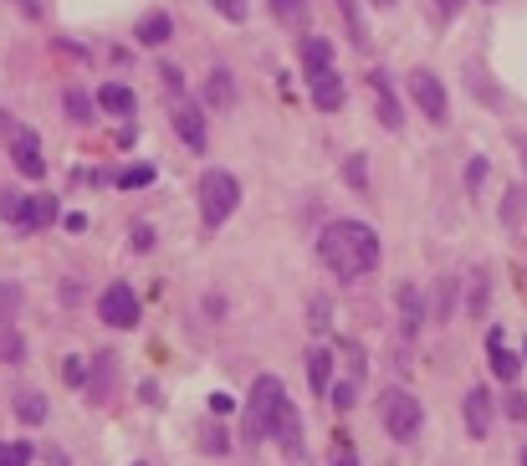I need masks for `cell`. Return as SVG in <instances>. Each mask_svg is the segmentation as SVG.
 Returning <instances> with one entry per match:
<instances>
[{"label": "cell", "mask_w": 527, "mask_h": 466, "mask_svg": "<svg viewBox=\"0 0 527 466\" xmlns=\"http://www.w3.org/2000/svg\"><path fill=\"white\" fill-rule=\"evenodd\" d=\"M62 374H67V385H87V369H82L77 359H67V369H62Z\"/></svg>", "instance_id": "f35d334b"}, {"label": "cell", "mask_w": 527, "mask_h": 466, "mask_svg": "<svg viewBox=\"0 0 527 466\" xmlns=\"http://www.w3.org/2000/svg\"><path fill=\"white\" fill-rule=\"evenodd\" d=\"M487 354H492L487 364H492V374L502 379V385H517V374H522V359H517V354L507 349L502 328H492V333H487Z\"/></svg>", "instance_id": "4fadbf2b"}, {"label": "cell", "mask_w": 527, "mask_h": 466, "mask_svg": "<svg viewBox=\"0 0 527 466\" xmlns=\"http://www.w3.org/2000/svg\"><path fill=\"white\" fill-rule=\"evenodd\" d=\"M481 180H487V159H471V169H466V185H471V190H481Z\"/></svg>", "instance_id": "8d00e7d4"}, {"label": "cell", "mask_w": 527, "mask_h": 466, "mask_svg": "<svg viewBox=\"0 0 527 466\" xmlns=\"http://www.w3.org/2000/svg\"><path fill=\"white\" fill-rule=\"evenodd\" d=\"M21 6H31V0H21Z\"/></svg>", "instance_id": "f6af8a7d"}, {"label": "cell", "mask_w": 527, "mask_h": 466, "mask_svg": "<svg viewBox=\"0 0 527 466\" xmlns=\"http://www.w3.org/2000/svg\"><path fill=\"white\" fill-rule=\"evenodd\" d=\"M435 11H441V16H456V11H461V0H435Z\"/></svg>", "instance_id": "60d3db41"}, {"label": "cell", "mask_w": 527, "mask_h": 466, "mask_svg": "<svg viewBox=\"0 0 527 466\" xmlns=\"http://www.w3.org/2000/svg\"><path fill=\"white\" fill-rule=\"evenodd\" d=\"M210 410H215V415H226V410H236V400H231L226 390H215V395H210Z\"/></svg>", "instance_id": "74e56055"}, {"label": "cell", "mask_w": 527, "mask_h": 466, "mask_svg": "<svg viewBox=\"0 0 527 466\" xmlns=\"http://www.w3.org/2000/svg\"><path fill=\"white\" fill-rule=\"evenodd\" d=\"M328 323H333V318H328V298H313V328L328 333Z\"/></svg>", "instance_id": "e575fe53"}, {"label": "cell", "mask_w": 527, "mask_h": 466, "mask_svg": "<svg viewBox=\"0 0 527 466\" xmlns=\"http://www.w3.org/2000/svg\"><path fill=\"white\" fill-rule=\"evenodd\" d=\"M169 118H174V134L185 139V149L205 154V144H210V134H205V108H200V103H190V98H180Z\"/></svg>", "instance_id": "9c48e42d"}, {"label": "cell", "mask_w": 527, "mask_h": 466, "mask_svg": "<svg viewBox=\"0 0 527 466\" xmlns=\"http://www.w3.org/2000/svg\"><path fill=\"white\" fill-rule=\"evenodd\" d=\"M410 98L420 103V113H425L430 123H446V118H451V98H446V82L435 77L430 67H415V72H410Z\"/></svg>", "instance_id": "8992f818"}, {"label": "cell", "mask_w": 527, "mask_h": 466, "mask_svg": "<svg viewBox=\"0 0 527 466\" xmlns=\"http://www.w3.org/2000/svg\"><path fill=\"white\" fill-rule=\"evenodd\" d=\"M205 98H210L215 108H231V103H236V82H231V72H226V67H215V72H210Z\"/></svg>", "instance_id": "ffe728a7"}, {"label": "cell", "mask_w": 527, "mask_h": 466, "mask_svg": "<svg viewBox=\"0 0 527 466\" xmlns=\"http://www.w3.org/2000/svg\"><path fill=\"white\" fill-rule=\"evenodd\" d=\"M236 205H241V180L231 175V169H205L200 175V226L221 231Z\"/></svg>", "instance_id": "7a4b0ae2"}, {"label": "cell", "mask_w": 527, "mask_h": 466, "mask_svg": "<svg viewBox=\"0 0 527 466\" xmlns=\"http://www.w3.org/2000/svg\"><path fill=\"white\" fill-rule=\"evenodd\" d=\"M333 466H359V456H354V446H348V436H338V446H333Z\"/></svg>", "instance_id": "1f68e13d"}, {"label": "cell", "mask_w": 527, "mask_h": 466, "mask_svg": "<svg viewBox=\"0 0 527 466\" xmlns=\"http://www.w3.org/2000/svg\"><path fill=\"white\" fill-rule=\"evenodd\" d=\"M159 77H164V88H174V93H180V88H185V72H180V67H169V62L159 67Z\"/></svg>", "instance_id": "d590c367"}, {"label": "cell", "mask_w": 527, "mask_h": 466, "mask_svg": "<svg viewBox=\"0 0 527 466\" xmlns=\"http://www.w3.org/2000/svg\"><path fill=\"white\" fill-rule=\"evenodd\" d=\"M507 415H512V420H527V390H512V395H507Z\"/></svg>", "instance_id": "836d02e7"}, {"label": "cell", "mask_w": 527, "mask_h": 466, "mask_svg": "<svg viewBox=\"0 0 527 466\" xmlns=\"http://www.w3.org/2000/svg\"><path fill=\"white\" fill-rule=\"evenodd\" d=\"M215 11H221L226 21H246V0H210Z\"/></svg>", "instance_id": "4dcf8cb0"}, {"label": "cell", "mask_w": 527, "mask_h": 466, "mask_svg": "<svg viewBox=\"0 0 527 466\" xmlns=\"http://www.w3.org/2000/svg\"><path fill=\"white\" fill-rule=\"evenodd\" d=\"M16 415L26 420V426H41V420H47V400H41V395H21L16 400Z\"/></svg>", "instance_id": "484cf974"}, {"label": "cell", "mask_w": 527, "mask_h": 466, "mask_svg": "<svg viewBox=\"0 0 527 466\" xmlns=\"http://www.w3.org/2000/svg\"><path fill=\"white\" fill-rule=\"evenodd\" d=\"M205 451H215V456H226V451H231V436H226L221 426H215V431L205 436Z\"/></svg>", "instance_id": "d6a6232c"}, {"label": "cell", "mask_w": 527, "mask_h": 466, "mask_svg": "<svg viewBox=\"0 0 527 466\" xmlns=\"http://www.w3.org/2000/svg\"><path fill=\"white\" fill-rule=\"evenodd\" d=\"M26 354V344H21V333L11 328V323H0V364H16Z\"/></svg>", "instance_id": "603a6c76"}, {"label": "cell", "mask_w": 527, "mask_h": 466, "mask_svg": "<svg viewBox=\"0 0 527 466\" xmlns=\"http://www.w3.org/2000/svg\"><path fill=\"white\" fill-rule=\"evenodd\" d=\"M272 11L282 26H307V0H272Z\"/></svg>", "instance_id": "cb8c5ba5"}, {"label": "cell", "mask_w": 527, "mask_h": 466, "mask_svg": "<svg viewBox=\"0 0 527 466\" xmlns=\"http://www.w3.org/2000/svg\"><path fill=\"white\" fill-rule=\"evenodd\" d=\"M374 6H394V0H374Z\"/></svg>", "instance_id": "ee69618b"}, {"label": "cell", "mask_w": 527, "mask_h": 466, "mask_svg": "<svg viewBox=\"0 0 527 466\" xmlns=\"http://www.w3.org/2000/svg\"><path fill=\"white\" fill-rule=\"evenodd\" d=\"M169 31H174V21H169L164 11H149V16L134 26V36L144 41V47H164V41H169Z\"/></svg>", "instance_id": "d6986e66"}, {"label": "cell", "mask_w": 527, "mask_h": 466, "mask_svg": "<svg viewBox=\"0 0 527 466\" xmlns=\"http://www.w3.org/2000/svg\"><path fill=\"white\" fill-rule=\"evenodd\" d=\"M52 466H67V456H62V451H52Z\"/></svg>", "instance_id": "7bdbcfd3"}, {"label": "cell", "mask_w": 527, "mask_h": 466, "mask_svg": "<svg viewBox=\"0 0 527 466\" xmlns=\"http://www.w3.org/2000/svg\"><path fill=\"white\" fill-rule=\"evenodd\" d=\"M0 466H31V446L26 441H0Z\"/></svg>", "instance_id": "4316f807"}, {"label": "cell", "mask_w": 527, "mask_h": 466, "mask_svg": "<svg viewBox=\"0 0 527 466\" xmlns=\"http://www.w3.org/2000/svg\"><path fill=\"white\" fill-rule=\"evenodd\" d=\"M466 436L471 441H487L492 436V395H487V385H471L466 390Z\"/></svg>", "instance_id": "8fae6325"}, {"label": "cell", "mask_w": 527, "mask_h": 466, "mask_svg": "<svg viewBox=\"0 0 527 466\" xmlns=\"http://www.w3.org/2000/svg\"><path fill=\"white\" fill-rule=\"evenodd\" d=\"M113 379H118V359L113 354H93V379H87V400H108L113 395Z\"/></svg>", "instance_id": "2e32d148"}, {"label": "cell", "mask_w": 527, "mask_h": 466, "mask_svg": "<svg viewBox=\"0 0 527 466\" xmlns=\"http://www.w3.org/2000/svg\"><path fill=\"white\" fill-rule=\"evenodd\" d=\"M21 313V287H11V282H0V323H11Z\"/></svg>", "instance_id": "83f0119b"}, {"label": "cell", "mask_w": 527, "mask_h": 466, "mask_svg": "<svg viewBox=\"0 0 527 466\" xmlns=\"http://www.w3.org/2000/svg\"><path fill=\"white\" fill-rule=\"evenodd\" d=\"M134 246L149 251V246H154V231H149V226H134Z\"/></svg>", "instance_id": "ab89813d"}, {"label": "cell", "mask_w": 527, "mask_h": 466, "mask_svg": "<svg viewBox=\"0 0 527 466\" xmlns=\"http://www.w3.org/2000/svg\"><path fill=\"white\" fill-rule=\"evenodd\" d=\"M318 257L338 282H359L379 267V236L364 221H328L318 231Z\"/></svg>", "instance_id": "6da1fadb"}, {"label": "cell", "mask_w": 527, "mask_h": 466, "mask_svg": "<svg viewBox=\"0 0 527 466\" xmlns=\"http://www.w3.org/2000/svg\"><path fill=\"white\" fill-rule=\"evenodd\" d=\"M6 139H11V159H16V169H21L26 180H41V175H47V159H41V139L26 129V123H11Z\"/></svg>", "instance_id": "ba28073f"}, {"label": "cell", "mask_w": 527, "mask_h": 466, "mask_svg": "<svg viewBox=\"0 0 527 466\" xmlns=\"http://www.w3.org/2000/svg\"><path fill=\"white\" fill-rule=\"evenodd\" d=\"M338 11H343V21H348V41H354L359 52H369V26H364L359 6H354V0H338Z\"/></svg>", "instance_id": "44dd1931"}, {"label": "cell", "mask_w": 527, "mask_h": 466, "mask_svg": "<svg viewBox=\"0 0 527 466\" xmlns=\"http://www.w3.org/2000/svg\"><path fill=\"white\" fill-rule=\"evenodd\" d=\"M343 180L354 185L359 195H369V164H364V154H348V164H343Z\"/></svg>", "instance_id": "d4e9b609"}, {"label": "cell", "mask_w": 527, "mask_h": 466, "mask_svg": "<svg viewBox=\"0 0 527 466\" xmlns=\"http://www.w3.org/2000/svg\"><path fill=\"white\" fill-rule=\"evenodd\" d=\"M149 180H154V169H149V164L128 169V175H118V185H123V190H134V185H149Z\"/></svg>", "instance_id": "f546056e"}, {"label": "cell", "mask_w": 527, "mask_h": 466, "mask_svg": "<svg viewBox=\"0 0 527 466\" xmlns=\"http://www.w3.org/2000/svg\"><path fill=\"white\" fill-rule=\"evenodd\" d=\"M400 308H405V333H415L420 318H425V303H420V292H415V287H400Z\"/></svg>", "instance_id": "7402d4cb"}, {"label": "cell", "mask_w": 527, "mask_h": 466, "mask_svg": "<svg viewBox=\"0 0 527 466\" xmlns=\"http://www.w3.org/2000/svg\"><path fill=\"white\" fill-rule=\"evenodd\" d=\"M522 466H527V456H522Z\"/></svg>", "instance_id": "bcb514c9"}, {"label": "cell", "mask_w": 527, "mask_h": 466, "mask_svg": "<svg viewBox=\"0 0 527 466\" xmlns=\"http://www.w3.org/2000/svg\"><path fill=\"white\" fill-rule=\"evenodd\" d=\"M369 93H374V113H379V123L389 134H400L405 129V113H400V98H394V88H389V77L384 72H369Z\"/></svg>", "instance_id": "30bf717a"}, {"label": "cell", "mask_w": 527, "mask_h": 466, "mask_svg": "<svg viewBox=\"0 0 527 466\" xmlns=\"http://www.w3.org/2000/svg\"><path fill=\"white\" fill-rule=\"evenodd\" d=\"M517 149H522V164H527V134H517Z\"/></svg>", "instance_id": "b9f144b4"}, {"label": "cell", "mask_w": 527, "mask_h": 466, "mask_svg": "<svg viewBox=\"0 0 527 466\" xmlns=\"http://www.w3.org/2000/svg\"><path fill=\"white\" fill-rule=\"evenodd\" d=\"M98 318L108 328H134L139 323V298H134V287L128 282H113L103 298H98Z\"/></svg>", "instance_id": "52a82bcc"}, {"label": "cell", "mask_w": 527, "mask_h": 466, "mask_svg": "<svg viewBox=\"0 0 527 466\" xmlns=\"http://www.w3.org/2000/svg\"><path fill=\"white\" fill-rule=\"evenodd\" d=\"M0 216H6L16 231H41V226H52L57 221V195H0Z\"/></svg>", "instance_id": "5b68a950"}, {"label": "cell", "mask_w": 527, "mask_h": 466, "mask_svg": "<svg viewBox=\"0 0 527 466\" xmlns=\"http://www.w3.org/2000/svg\"><path fill=\"white\" fill-rule=\"evenodd\" d=\"M98 108L103 113H134V88H123V82H103V88H98Z\"/></svg>", "instance_id": "ac0fdd59"}, {"label": "cell", "mask_w": 527, "mask_h": 466, "mask_svg": "<svg viewBox=\"0 0 527 466\" xmlns=\"http://www.w3.org/2000/svg\"><path fill=\"white\" fill-rule=\"evenodd\" d=\"M282 395H287V390H282V379H277V374H256L251 400H246V415H241V431H246L251 446L272 436V415H277Z\"/></svg>", "instance_id": "3957f363"}, {"label": "cell", "mask_w": 527, "mask_h": 466, "mask_svg": "<svg viewBox=\"0 0 527 466\" xmlns=\"http://www.w3.org/2000/svg\"><path fill=\"white\" fill-rule=\"evenodd\" d=\"M379 420H384L389 441H415L420 426H425V410H420V400L410 390L389 385V390H379Z\"/></svg>", "instance_id": "277c9868"}, {"label": "cell", "mask_w": 527, "mask_h": 466, "mask_svg": "<svg viewBox=\"0 0 527 466\" xmlns=\"http://www.w3.org/2000/svg\"><path fill=\"white\" fill-rule=\"evenodd\" d=\"M302 72L307 77H313V72H323V67H333V47H328V41L323 36H302Z\"/></svg>", "instance_id": "e0dca14e"}, {"label": "cell", "mask_w": 527, "mask_h": 466, "mask_svg": "<svg viewBox=\"0 0 527 466\" xmlns=\"http://www.w3.org/2000/svg\"><path fill=\"white\" fill-rule=\"evenodd\" d=\"M307 88H313V103H318L323 113H338V108H343V72H338V67L313 72V77H307Z\"/></svg>", "instance_id": "7c38bea8"}, {"label": "cell", "mask_w": 527, "mask_h": 466, "mask_svg": "<svg viewBox=\"0 0 527 466\" xmlns=\"http://www.w3.org/2000/svg\"><path fill=\"white\" fill-rule=\"evenodd\" d=\"M333 364H338V354H333V349H323V344L307 349V385H313L318 395H328V390H333Z\"/></svg>", "instance_id": "9a60e30c"}, {"label": "cell", "mask_w": 527, "mask_h": 466, "mask_svg": "<svg viewBox=\"0 0 527 466\" xmlns=\"http://www.w3.org/2000/svg\"><path fill=\"white\" fill-rule=\"evenodd\" d=\"M67 113H72L77 123H87V118H93V98H87L82 88H67Z\"/></svg>", "instance_id": "f1b7e54d"}, {"label": "cell", "mask_w": 527, "mask_h": 466, "mask_svg": "<svg viewBox=\"0 0 527 466\" xmlns=\"http://www.w3.org/2000/svg\"><path fill=\"white\" fill-rule=\"evenodd\" d=\"M272 441H282V451H302V420H297V405L287 395L272 415Z\"/></svg>", "instance_id": "5bb4252c"}]
</instances>
